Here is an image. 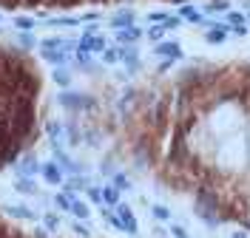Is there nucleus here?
Instances as JSON below:
<instances>
[{
    "instance_id": "9b49d317",
    "label": "nucleus",
    "mask_w": 250,
    "mask_h": 238,
    "mask_svg": "<svg viewBox=\"0 0 250 238\" xmlns=\"http://www.w3.org/2000/svg\"><path fill=\"white\" fill-rule=\"evenodd\" d=\"M103 204H108V207L123 204V201H120V190H117L114 184H105V187H103Z\"/></svg>"
},
{
    "instance_id": "c85d7f7f",
    "label": "nucleus",
    "mask_w": 250,
    "mask_h": 238,
    "mask_svg": "<svg viewBox=\"0 0 250 238\" xmlns=\"http://www.w3.org/2000/svg\"><path fill=\"white\" fill-rule=\"evenodd\" d=\"M74 230H77L80 236H88V227H85L83 221H80V224H74Z\"/></svg>"
},
{
    "instance_id": "7c9ffc66",
    "label": "nucleus",
    "mask_w": 250,
    "mask_h": 238,
    "mask_svg": "<svg viewBox=\"0 0 250 238\" xmlns=\"http://www.w3.org/2000/svg\"><path fill=\"white\" fill-rule=\"evenodd\" d=\"M230 238H248V233H242V230H236V233H233Z\"/></svg>"
},
{
    "instance_id": "a878e982",
    "label": "nucleus",
    "mask_w": 250,
    "mask_h": 238,
    "mask_svg": "<svg viewBox=\"0 0 250 238\" xmlns=\"http://www.w3.org/2000/svg\"><path fill=\"white\" fill-rule=\"evenodd\" d=\"M171 236L173 238H190V233H188L182 224H171Z\"/></svg>"
},
{
    "instance_id": "f8f14e48",
    "label": "nucleus",
    "mask_w": 250,
    "mask_h": 238,
    "mask_svg": "<svg viewBox=\"0 0 250 238\" xmlns=\"http://www.w3.org/2000/svg\"><path fill=\"white\" fill-rule=\"evenodd\" d=\"M248 23V15L245 12H228L225 15V26L228 29H239V26H245Z\"/></svg>"
},
{
    "instance_id": "9d476101",
    "label": "nucleus",
    "mask_w": 250,
    "mask_h": 238,
    "mask_svg": "<svg viewBox=\"0 0 250 238\" xmlns=\"http://www.w3.org/2000/svg\"><path fill=\"white\" fill-rule=\"evenodd\" d=\"M179 17H182V20H188V23H196V26H199V23L205 20V17H202V12H199V9H193L190 3L179 9Z\"/></svg>"
},
{
    "instance_id": "aec40b11",
    "label": "nucleus",
    "mask_w": 250,
    "mask_h": 238,
    "mask_svg": "<svg viewBox=\"0 0 250 238\" xmlns=\"http://www.w3.org/2000/svg\"><path fill=\"white\" fill-rule=\"evenodd\" d=\"M15 190H20V193H37V184H34V182H29V179H17V182H15Z\"/></svg>"
},
{
    "instance_id": "2eb2a0df",
    "label": "nucleus",
    "mask_w": 250,
    "mask_h": 238,
    "mask_svg": "<svg viewBox=\"0 0 250 238\" xmlns=\"http://www.w3.org/2000/svg\"><path fill=\"white\" fill-rule=\"evenodd\" d=\"M74 190H88V182H85L83 176H71V179L65 182V193H74Z\"/></svg>"
},
{
    "instance_id": "2f4dec72",
    "label": "nucleus",
    "mask_w": 250,
    "mask_h": 238,
    "mask_svg": "<svg viewBox=\"0 0 250 238\" xmlns=\"http://www.w3.org/2000/svg\"><path fill=\"white\" fill-rule=\"evenodd\" d=\"M248 23H250V15H248Z\"/></svg>"
},
{
    "instance_id": "b1692460",
    "label": "nucleus",
    "mask_w": 250,
    "mask_h": 238,
    "mask_svg": "<svg viewBox=\"0 0 250 238\" xmlns=\"http://www.w3.org/2000/svg\"><path fill=\"white\" fill-rule=\"evenodd\" d=\"M88 199H91L94 204H103V187H88Z\"/></svg>"
},
{
    "instance_id": "1a4fd4ad",
    "label": "nucleus",
    "mask_w": 250,
    "mask_h": 238,
    "mask_svg": "<svg viewBox=\"0 0 250 238\" xmlns=\"http://www.w3.org/2000/svg\"><path fill=\"white\" fill-rule=\"evenodd\" d=\"M17 173H20V179H29L31 173H40V165H37L31 156H26L20 165H17Z\"/></svg>"
},
{
    "instance_id": "6ab92c4d",
    "label": "nucleus",
    "mask_w": 250,
    "mask_h": 238,
    "mask_svg": "<svg viewBox=\"0 0 250 238\" xmlns=\"http://www.w3.org/2000/svg\"><path fill=\"white\" fill-rule=\"evenodd\" d=\"M43 60H48V63H68V51H43Z\"/></svg>"
},
{
    "instance_id": "bb28decb",
    "label": "nucleus",
    "mask_w": 250,
    "mask_h": 238,
    "mask_svg": "<svg viewBox=\"0 0 250 238\" xmlns=\"http://www.w3.org/2000/svg\"><path fill=\"white\" fill-rule=\"evenodd\" d=\"M43 221H46V227H48V230H54V227L60 224V219H57L54 213H46V216H43Z\"/></svg>"
},
{
    "instance_id": "6e6552de",
    "label": "nucleus",
    "mask_w": 250,
    "mask_h": 238,
    "mask_svg": "<svg viewBox=\"0 0 250 238\" xmlns=\"http://www.w3.org/2000/svg\"><path fill=\"white\" fill-rule=\"evenodd\" d=\"M142 37V29L137 26H131V29H123V32H117V43H123V46H131L134 40H140Z\"/></svg>"
},
{
    "instance_id": "4be33fe9",
    "label": "nucleus",
    "mask_w": 250,
    "mask_h": 238,
    "mask_svg": "<svg viewBox=\"0 0 250 238\" xmlns=\"http://www.w3.org/2000/svg\"><path fill=\"white\" fill-rule=\"evenodd\" d=\"M179 26H182V17H173V15H168V20L162 23V29H165V32H176Z\"/></svg>"
},
{
    "instance_id": "a211bd4d",
    "label": "nucleus",
    "mask_w": 250,
    "mask_h": 238,
    "mask_svg": "<svg viewBox=\"0 0 250 238\" xmlns=\"http://www.w3.org/2000/svg\"><path fill=\"white\" fill-rule=\"evenodd\" d=\"M151 216H154L156 221H171V210L165 204H154L151 207Z\"/></svg>"
},
{
    "instance_id": "f03ea898",
    "label": "nucleus",
    "mask_w": 250,
    "mask_h": 238,
    "mask_svg": "<svg viewBox=\"0 0 250 238\" xmlns=\"http://www.w3.org/2000/svg\"><path fill=\"white\" fill-rule=\"evenodd\" d=\"M154 51L159 57H165V60H179V57H182V48H179L176 40H162V43L154 46Z\"/></svg>"
},
{
    "instance_id": "20e7f679",
    "label": "nucleus",
    "mask_w": 250,
    "mask_h": 238,
    "mask_svg": "<svg viewBox=\"0 0 250 238\" xmlns=\"http://www.w3.org/2000/svg\"><path fill=\"white\" fill-rule=\"evenodd\" d=\"M40 176L46 179L48 184H60L62 179H65V176H62V167L57 165V162H46V165H40Z\"/></svg>"
},
{
    "instance_id": "4468645a",
    "label": "nucleus",
    "mask_w": 250,
    "mask_h": 238,
    "mask_svg": "<svg viewBox=\"0 0 250 238\" xmlns=\"http://www.w3.org/2000/svg\"><path fill=\"white\" fill-rule=\"evenodd\" d=\"M74 199H77L74 193H65V190L54 196V201H57V207H60V210H65V213H71V204H74Z\"/></svg>"
},
{
    "instance_id": "c756f323",
    "label": "nucleus",
    "mask_w": 250,
    "mask_h": 238,
    "mask_svg": "<svg viewBox=\"0 0 250 238\" xmlns=\"http://www.w3.org/2000/svg\"><path fill=\"white\" fill-rule=\"evenodd\" d=\"M17 26H20V29H31L34 23H31V20H17Z\"/></svg>"
},
{
    "instance_id": "7ed1b4c3",
    "label": "nucleus",
    "mask_w": 250,
    "mask_h": 238,
    "mask_svg": "<svg viewBox=\"0 0 250 238\" xmlns=\"http://www.w3.org/2000/svg\"><path fill=\"white\" fill-rule=\"evenodd\" d=\"M80 51H85V54H91V51H105V37H100V34H83V40H80Z\"/></svg>"
},
{
    "instance_id": "f3484780",
    "label": "nucleus",
    "mask_w": 250,
    "mask_h": 238,
    "mask_svg": "<svg viewBox=\"0 0 250 238\" xmlns=\"http://www.w3.org/2000/svg\"><path fill=\"white\" fill-rule=\"evenodd\" d=\"M123 54H125V48H105V51H103V60L108 65H114V63L123 60Z\"/></svg>"
},
{
    "instance_id": "412c9836",
    "label": "nucleus",
    "mask_w": 250,
    "mask_h": 238,
    "mask_svg": "<svg viewBox=\"0 0 250 238\" xmlns=\"http://www.w3.org/2000/svg\"><path fill=\"white\" fill-rule=\"evenodd\" d=\"M111 184H114V187H117L120 193L131 187V182H128V176H125V173H114V182H111Z\"/></svg>"
},
{
    "instance_id": "5701e85b",
    "label": "nucleus",
    "mask_w": 250,
    "mask_h": 238,
    "mask_svg": "<svg viewBox=\"0 0 250 238\" xmlns=\"http://www.w3.org/2000/svg\"><path fill=\"white\" fill-rule=\"evenodd\" d=\"M162 37H165V29H162V26H151V29H148V40H154V43H159Z\"/></svg>"
},
{
    "instance_id": "393cba45",
    "label": "nucleus",
    "mask_w": 250,
    "mask_h": 238,
    "mask_svg": "<svg viewBox=\"0 0 250 238\" xmlns=\"http://www.w3.org/2000/svg\"><path fill=\"white\" fill-rule=\"evenodd\" d=\"M54 79H57L60 85H71V74H68L65 68H60V71H54Z\"/></svg>"
},
{
    "instance_id": "dca6fc26",
    "label": "nucleus",
    "mask_w": 250,
    "mask_h": 238,
    "mask_svg": "<svg viewBox=\"0 0 250 238\" xmlns=\"http://www.w3.org/2000/svg\"><path fill=\"white\" fill-rule=\"evenodd\" d=\"M230 12V0H210L208 6H205V15H216V12Z\"/></svg>"
},
{
    "instance_id": "ddd939ff",
    "label": "nucleus",
    "mask_w": 250,
    "mask_h": 238,
    "mask_svg": "<svg viewBox=\"0 0 250 238\" xmlns=\"http://www.w3.org/2000/svg\"><path fill=\"white\" fill-rule=\"evenodd\" d=\"M71 216H74V219H80V221H88L91 210H88V204H85V201L74 199V204H71Z\"/></svg>"
},
{
    "instance_id": "f257e3e1",
    "label": "nucleus",
    "mask_w": 250,
    "mask_h": 238,
    "mask_svg": "<svg viewBox=\"0 0 250 238\" xmlns=\"http://www.w3.org/2000/svg\"><path fill=\"white\" fill-rule=\"evenodd\" d=\"M117 219H120V224H123V233H128V236H137V233H140V227H137V216L131 213V207L128 204H117Z\"/></svg>"
},
{
    "instance_id": "423d86ee",
    "label": "nucleus",
    "mask_w": 250,
    "mask_h": 238,
    "mask_svg": "<svg viewBox=\"0 0 250 238\" xmlns=\"http://www.w3.org/2000/svg\"><path fill=\"white\" fill-rule=\"evenodd\" d=\"M60 102L65 105V108H85V105H91V99L83 94H62Z\"/></svg>"
},
{
    "instance_id": "39448f33",
    "label": "nucleus",
    "mask_w": 250,
    "mask_h": 238,
    "mask_svg": "<svg viewBox=\"0 0 250 238\" xmlns=\"http://www.w3.org/2000/svg\"><path fill=\"white\" fill-rule=\"evenodd\" d=\"M228 40V26L222 23V26H216V29H208L205 32V43H210V46H219V43H225Z\"/></svg>"
},
{
    "instance_id": "cd10ccee",
    "label": "nucleus",
    "mask_w": 250,
    "mask_h": 238,
    "mask_svg": "<svg viewBox=\"0 0 250 238\" xmlns=\"http://www.w3.org/2000/svg\"><path fill=\"white\" fill-rule=\"evenodd\" d=\"M31 43H34V40H31L29 34H23V37H20V46H23V48H31Z\"/></svg>"
},
{
    "instance_id": "0eeeda50",
    "label": "nucleus",
    "mask_w": 250,
    "mask_h": 238,
    "mask_svg": "<svg viewBox=\"0 0 250 238\" xmlns=\"http://www.w3.org/2000/svg\"><path fill=\"white\" fill-rule=\"evenodd\" d=\"M131 26H134V12H120V15H114V20H111V29H117V32L131 29Z\"/></svg>"
}]
</instances>
